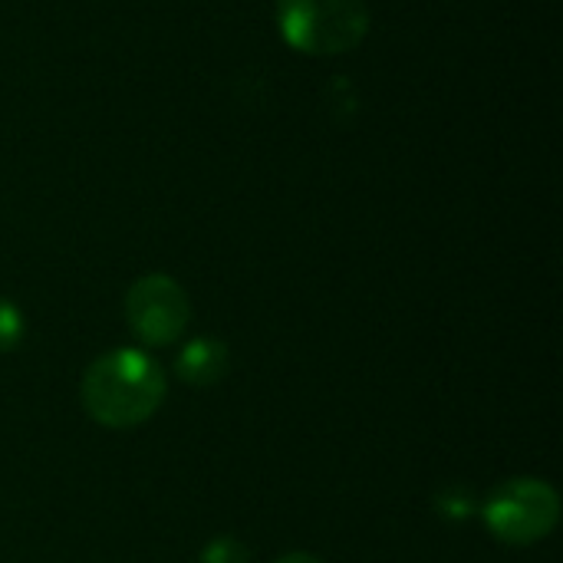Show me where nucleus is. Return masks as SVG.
<instances>
[{
	"label": "nucleus",
	"instance_id": "1",
	"mask_svg": "<svg viewBox=\"0 0 563 563\" xmlns=\"http://www.w3.org/2000/svg\"><path fill=\"white\" fill-rule=\"evenodd\" d=\"M168 379L155 356L119 346L96 356L79 383V402L86 416L106 429H135L148 422L165 402Z\"/></svg>",
	"mask_w": 563,
	"mask_h": 563
},
{
	"label": "nucleus",
	"instance_id": "2",
	"mask_svg": "<svg viewBox=\"0 0 563 563\" xmlns=\"http://www.w3.org/2000/svg\"><path fill=\"white\" fill-rule=\"evenodd\" d=\"M280 36L307 56L353 53L369 33L366 0H277Z\"/></svg>",
	"mask_w": 563,
	"mask_h": 563
},
{
	"label": "nucleus",
	"instance_id": "3",
	"mask_svg": "<svg viewBox=\"0 0 563 563\" xmlns=\"http://www.w3.org/2000/svg\"><path fill=\"white\" fill-rule=\"evenodd\" d=\"M478 515L495 541L531 548L554 534L561 521V498L544 478H511L485 498Z\"/></svg>",
	"mask_w": 563,
	"mask_h": 563
},
{
	"label": "nucleus",
	"instance_id": "4",
	"mask_svg": "<svg viewBox=\"0 0 563 563\" xmlns=\"http://www.w3.org/2000/svg\"><path fill=\"white\" fill-rule=\"evenodd\" d=\"M125 323L145 346L175 343L191 323V300L168 274H145L125 290Z\"/></svg>",
	"mask_w": 563,
	"mask_h": 563
},
{
	"label": "nucleus",
	"instance_id": "5",
	"mask_svg": "<svg viewBox=\"0 0 563 563\" xmlns=\"http://www.w3.org/2000/svg\"><path fill=\"white\" fill-rule=\"evenodd\" d=\"M228 366H231L228 343L214 340V336H195L175 356V376L195 389L218 386L228 376Z\"/></svg>",
	"mask_w": 563,
	"mask_h": 563
},
{
	"label": "nucleus",
	"instance_id": "6",
	"mask_svg": "<svg viewBox=\"0 0 563 563\" xmlns=\"http://www.w3.org/2000/svg\"><path fill=\"white\" fill-rule=\"evenodd\" d=\"M432 505H435V511L445 521H468L478 511V498L465 485H445V488H439L435 498H432Z\"/></svg>",
	"mask_w": 563,
	"mask_h": 563
},
{
	"label": "nucleus",
	"instance_id": "7",
	"mask_svg": "<svg viewBox=\"0 0 563 563\" xmlns=\"http://www.w3.org/2000/svg\"><path fill=\"white\" fill-rule=\"evenodd\" d=\"M23 333H26L23 310L13 300L0 297V356L3 353H13L23 343Z\"/></svg>",
	"mask_w": 563,
	"mask_h": 563
},
{
	"label": "nucleus",
	"instance_id": "8",
	"mask_svg": "<svg viewBox=\"0 0 563 563\" xmlns=\"http://www.w3.org/2000/svg\"><path fill=\"white\" fill-rule=\"evenodd\" d=\"M198 563H251V551L244 541L231 538V534H221V538H211L201 551Z\"/></svg>",
	"mask_w": 563,
	"mask_h": 563
},
{
	"label": "nucleus",
	"instance_id": "9",
	"mask_svg": "<svg viewBox=\"0 0 563 563\" xmlns=\"http://www.w3.org/2000/svg\"><path fill=\"white\" fill-rule=\"evenodd\" d=\"M274 563H323L317 554H307V551H294V554H284V558H277Z\"/></svg>",
	"mask_w": 563,
	"mask_h": 563
}]
</instances>
